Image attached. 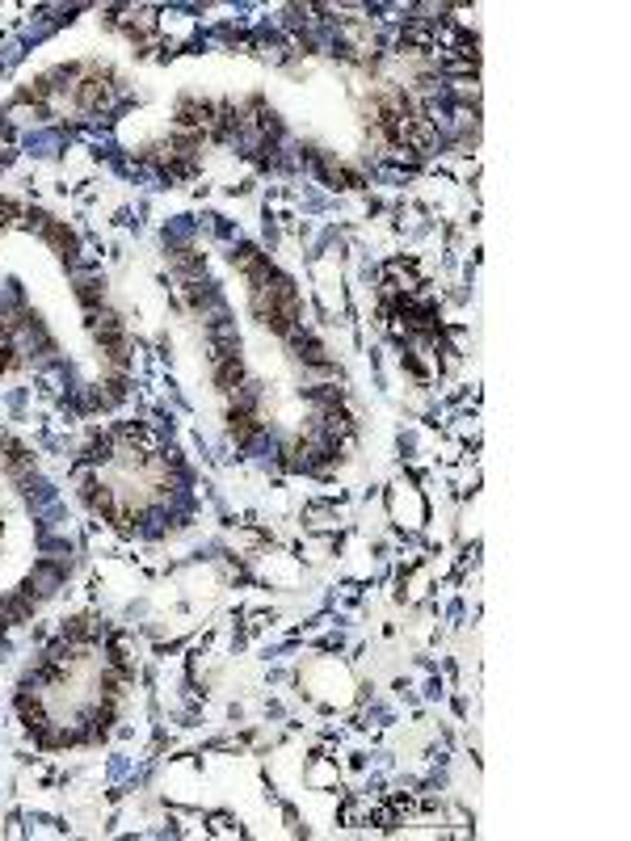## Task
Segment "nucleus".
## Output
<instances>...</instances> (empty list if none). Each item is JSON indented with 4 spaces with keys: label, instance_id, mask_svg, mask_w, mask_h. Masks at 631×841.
I'll use <instances>...</instances> for the list:
<instances>
[{
    "label": "nucleus",
    "instance_id": "f257e3e1",
    "mask_svg": "<svg viewBox=\"0 0 631 841\" xmlns=\"http://www.w3.org/2000/svg\"><path fill=\"white\" fill-rule=\"evenodd\" d=\"M64 577H67L64 559H38V564H34V572H30V580H26V593L38 601V598H47V593L59 590V585H64Z\"/></svg>",
    "mask_w": 631,
    "mask_h": 841
},
{
    "label": "nucleus",
    "instance_id": "f03ea898",
    "mask_svg": "<svg viewBox=\"0 0 631 841\" xmlns=\"http://www.w3.org/2000/svg\"><path fill=\"white\" fill-rule=\"evenodd\" d=\"M109 80H114V72H101V67L98 72H88V77L77 85V106L80 109H101L109 101V93H114Z\"/></svg>",
    "mask_w": 631,
    "mask_h": 841
},
{
    "label": "nucleus",
    "instance_id": "7ed1b4c3",
    "mask_svg": "<svg viewBox=\"0 0 631 841\" xmlns=\"http://www.w3.org/2000/svg\"><path fill=\"white\" fill-rule=\"evenodd\" d=\"M38 231H43L47 241L59 249V257H64V262H77V257H80V241H77V231L67 228V223H59V219H47V215H43Z\"/></svg>",
    "mask_w": 631,
    "mask_h": 841
},
{
    "label": "nucleus",
    "instance_id": "20e7f679",
    "mask_svg": "<svg viewBox=\"0 0 631 841\" xmlns=\"http://www.w3.org/2000/svg\"><path fill=\"white\" fill-rule=\"evenodd\" d=\"M228 426H232V437H236L240 446H253V442L265 434L262 421H257L249 408H236V405H232V413H228Z\"/></svg>",
    "mask_w": 631,
    "mask_h": 841
},
{
    "label": "nucleus",
    "instance_id": "39448f33",
    "mask_svg": "<svg viewBox=\"0 0 631 841\" xmlns=\"http://www.w3.org/2000/svg\"><path fill=\"white\" fill-rule=\"evenodd\" d=\"M215 387L219 392H228V395H236L240 387H244V362H240L236 354H228V358L215 362Z\"/></svg>",
    "mask_w": 631,
    "mask_h": 841
},
{
    "label": "nucleus",
    "instance_id": "423d86ee",
    "mask_svg": "<svg viewBox=\"0 0 631 841\" xmlns=\"http://www.w3.org/2000/svg\"><path fill=\"white\" fill-rule=\"evenodd\" d=\"M77 299L88 307V312H98L101 299H106V282H101V278H93V273H85V278L77 282Z\"/></svg>",
    "mask_w": 631,
    "mask_h": 841
},
{
    "label": "nucleus",
    "instance_id": "0eeeda50",
    "mask_svg": "<svg viewBox=\"0 0 631 841\" xmlns=\"http://www.w3.org/2000/svg\"><path fill=\"white\" fill-rule=\"evenodd\" d=\"M434 43V26L429 22H409L400 34V46H429Z\"/></svg>",
    "mask_w": 631,
    "mask_h": 841
},
{
    "label": "nucleus",
    "instance_id": "6e6552de",
    "mask_svg": "<svg viewBox=\"0 0 631 841\" xmlns=\"http://www.w3.org/2000/svg\"><path fill=\"white\" fill-rule=\"evenodd\" d=\"M17 350H13V345H0V371H13V366H17Z\"/></svg>",
    "mask_w": 631,
    "mask_h": 841
}]
</instances>
